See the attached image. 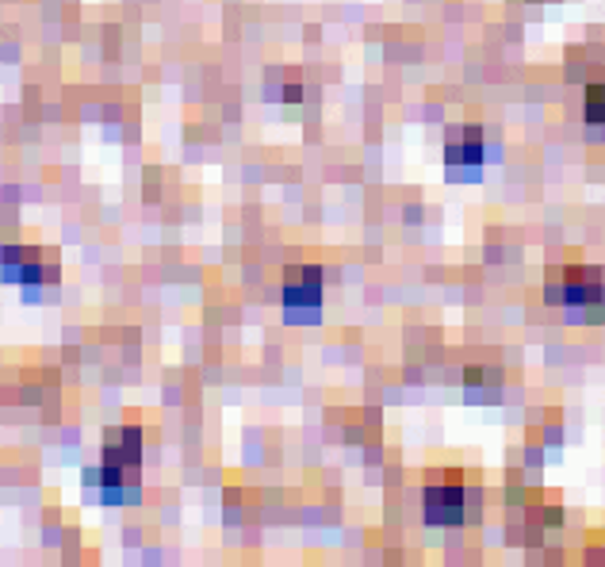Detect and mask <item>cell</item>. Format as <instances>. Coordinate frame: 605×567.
<instances>
[{
	"label": "cell",
	"instance_id": "obj_2",
	"mask_svg": "<svg viewBox=\"0 0 605 567\" xmlns=\"http://www.w3.org/2000/svg\"><path fill=\"white\" fill-rule=\"evenodd\" d=\"M602 268L594 265H564L549 284V303H559L564 311H590L602 303Z\"/></svg>",
	"mask_w": 605,
	"mask_h": 567
},
{
	"label": "cell",
	"instance_id": "obj_5",
	"mask_svg": "<svg viewBox=\"0 0 605 567\" xmlns=\"http://www.w3.org/2000/svg\"><path fill=\"white\" fill-rule=\"evenodd\" d=\"M587 123L590 127H605V81L587 89Z\"/></svg>",
	"mask_w": 605,
	"mask_h": 567
},
{
	"label": "cell",
	"instance_id": "obj_3",
	"mask_svg": "<svg viewBox=\"0 0 605 567\" xmlns=\"http://www.w3.org/2000/svg\"><path fill=\"white\" fill-rule=\"evenodd\" d=\"M283 303H288V311H318V303H323V276H318V268L291 273L288 288H283Z\"/></svg>",
	"mask_w": 605,
	"mask_h": 567
},
{
	"label": "cell",
	"instance_id": "obj_4",
	"mask_svg": "<svg viewBox=\"0 0 605 567\" xmlns=\"http://www.w3.org/2000/svg\"><path fill=\"white\" fill-rule=\"evenodd\" d=\"M449 158L452 162H464V165H479V158H483V138H479V130H464V147H449Z\"/></svg>",
	"mask_w": 605,
	"mask_h": 567
},
{
	"label": "cell",
	"instance_id": "obj_1",
	"mask_svg": "<svg viewBox=\"0 0 605 567\" xmlns=\"http://www.w3.org/2000/svg\"><path fill=\"white\" fill-rule=\"evenodd\" d=\"M468 483L456 468L433 471L421 491V511L429 526H464L468 521Z\"/></svg>",
	"mask_w": 605,
	"mask_h": 567
}]
</instances>
